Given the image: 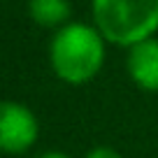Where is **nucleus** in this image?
Segmentation results:
<instances>
[{"label":"nucleus","mask_w":158,"mask_h":158,"mask_svg":"<svg viewBox=\"0 0 158 158\" xmlns=\"http://www.w3.org/2000/svg\"><path fill=\"white\" fill-rule=\"evenodd\" d=\"M105 58L100 35L91 26L68 23L51 40V65L68 84H84L95 77Z\"/></svg>","instance_id":"obj_1"},{"label":"nucleus","mask_w":158,"mask_h":158,"mask_svg":"<svg viewBox=\"0 0 158 158\" xmlns=\"http://www.w3.org/2000/svg\"><path fill=\"white\" fill-rule=\"evenodd\" d=\"M93 16L105 40L133 47L158 30V0H93Z\"/></svg>","instance_id":"obj_2"},{"label":"nucleus","mask_w":158,"mask_h":158,"mask_svg":"<svg viewBox=\"0 0 158 158\" xmlns=\"http://www.w3.org/2000/svg\"><path fill=\"white\" fill-rule=\"evenodd\" d=\"M37 137V121L23 105L2 102L0 112V147L10 153L23 151Z\"/></svg>","instance_id":"obj_3"},{"label":"nucleus","mask_w":158,"mask_h":158,"mask_svg":"<svg viewBox=\"0 0 158 158\" xmlns=\"http://www.w3.org/2000/svg\"><path fill=\"white\" fill-rule=\"evenodd\" d=\"M128 72L135 84L147 91H158V40H142L130 47Z\"/></svg>","instance_id":"obj_4"},{"label":"nucleus","mask_w":158,"mask_h":158,"mask_svg":"<svg viewBox=\"0 0 158 158\" xmlns=\"http://www.w3.org/2000/svg\"><path fill=\"white\" fill-rule=\"evenodd\" d=\"M30 16H33L35 23L51 28V26H58L63 21H68L70 16V2L68 0H30Z\"/></svg>","instance_id":"obj_5"},{"label":"nucleus","mask_w":158,"mask_h":158,"mask_svg":"<svg viewBox=\"0 0 158 158\" xmlns=\"http://www.w3.org/2000/svg\"><path fill=\"white\" fill-rule=\"evenodd\" d=\"M86 158H121L114 149H107V147H100V149H93Z\"/></svg>","instance_id":"obj_6"},{"label":"nucleus","mask_w":158,"mask_h":158,"mask_svg":"<svg viewBox=\"0 0 158 158\" xmlns=\"http://www.w3.org/2000/svg\"><path fill=\"white\" fill-rule=\"evenodd\" d=\"M42 158H68V156H63V153H58V151H51V153H44Z\"/></svg>","instance_id":"obj_7"}]
</instances>
